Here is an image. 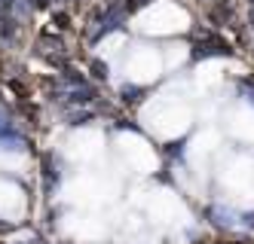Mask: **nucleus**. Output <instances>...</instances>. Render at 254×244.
<instances>
[{"label": "nucleus", "instance_id": "5", "mask_svg": "<svg viewBox=\"0 0 254 244\" xmlns=\"http://www.w3.org/2000/svg\"><path fill=\"white\" fill-rule=\"evenodd\" d=\"M214 3H217V0H214Z\"/></svg>", "mask_w": 254, "mask_h": 244}, {"label": "nucleus", "instance_id": "2", "mask_svg": "<svg viewBox=\"0 0 254 244\" xmlns=\"http://www.w3.org/2000/svg\"><path fill=\"white\" fill-rule=\"evenodd\" d=\"M233 18V6H230V0H217V3L208 9V22H214V25H227Z\"/></svg>", "mask_w": 254, "mask_h": 244}, {"label": "nucleus", "instance_id": "3", "mask_svg": "<svg viewBox=\"0 0 254 244\" xmlns=\"http://www.w3.org/2000/svg\"><path fill=\"white\" fill-rule=\"evenodd\" d=\"M0 37H3V40L15 37V22H12V15H6V12H0Z\"/></svg>", "mask_w": 254, "mask_h": 244}, {"label": "nucleus", "instance_id": "4", "mask_svg": "<svg viewBox=\"0 0 254 244\" xmlns=\"http://www.w3.org/2000/svg\"><path fill=\"white\" fill-rule=\"evenodd\" d=\"M12 131H15V128H12V122H9L3 113H0V138H3V135H12Z\"/></svg>", "mask_w": 254, "mask_h": 244}, {"label": "nucleus", "instance_id": "1", "mask_svg": "<svg viewBox=\"0 0 254 244\" xmlns=\"http://www.w3.org/2000/svg\"><path fill=\"white\" fill-rule=\"evenodd\" d=\"M230 52H233V49H230V43H227V40H221V37H214V34L199 37L196 46H193V55H196V58H211V55H230Z\"/></svg>", "mask_w": 254, "mask_h": 244}]
</instances>
